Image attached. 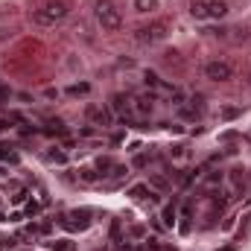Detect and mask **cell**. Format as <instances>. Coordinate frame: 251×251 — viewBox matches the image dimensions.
<instances>
[{"mask_svg": "<svg viewBox=\"0 0 251 251\" xmlns=\"http://www.w3.org/2000/svg\"><path fill=\"white\" fill-rule=\"evenodd\" d=\"M9 100V88L6 85H0V102H6Z\"/></svg>", "mask_w": 251, "mask_h": 251, "instance_id": "e0dca14e", "label": "cell"}, {"mask_svg": "<svg viewBox=\"0 0 251 251\" xmlns=\"http://www.w3.org/2000/svg\"><path fill=\"white\" fill-rule=\"evenodd\" d=\"M146 193H149V190L143 187V184H137V187H131V196H134V199H143Z\"/></svg>", "mask_w": 251, "mask_h": 251, "instance_id": "9a60e30c", "label": "cell"}, {"mask_svg": "<svg viewBox=\"0 0 251 251\" xmlns=\"http://www.w3.org/2000/svg\"><path fill=\"white\" fill-rule=\"evenodd\" d=\"M88 117L97 126H108L111 123V111L108 108H97V105H88Z\"/></svg>", "mask_w": 251, "mask_h": 251, "instance_id": "52a82bcc", "label": "cell"}, {"mask_svg": "<svg viewBox=\"0 0 251 251\" xmlns=\"http://www.w3.org/2000/svg\"><path fill=\"white\" fill-rule=\"evenodd\" d=\"M134 111L137 114H152V97H137L134 100Z\"/></svg>", "mask_w": 251, "mask_h": 251, "instance_id": "9c48e42d", "label": "cell"}, {"mask_svg": "<svg viewBox=\"0 0 251 251\" xmlns=\"http://www.w3.org/2000/svg\"><path fill=\"white\" fill-rule=\"evenodd\" d=\"M152 184H155V187H167V178H164V176H155Z\"/></svg>", "mask_w": 251, "mask_h": 251, "instance_id": "2e32d148", "label": "cell"}, {"mask_svg": "<svg viewBox=\"0 0 251 251\" xmlns=\"http://www.w3.org/2000/svg\"><path fill=\"white\" fill-rule=\"evenodd\" d=\"M158 9V0H134V12L146 15V12H155Z\"/></svg>", "mask_w": 251, "mask_h": 251, "instance_id": "30bf717a", "label": "cell"}, {"mask_svg": "<svg viewBox=\"0 0 251 251\" xmlns=\"http://www.w3.org/2000/svg\"><path fill=\"white\" fill-rule=\"evenodd\" d=\"M222 117H237V108H222Z\"/></svg>", "mask_w": 251, "mask_h": 251, "instance_id": "ac0fdd59", "label": "cell"}, {"mask_svg": "<svg viewBox=\"0 0 251 251\" xmlns=\"http://www.w3.org/2000/svg\"><path fill=\"white\" fill-rule=\"evenodd\" d=\"M204 79L210 82H231L234 79V64L225 59H210L204 62Z\"/></svg>", "mask_w": 251, "mask_h": 251, "instance_id": "5b68a950", "label": "cell"}, {"mask_svg": "<svg viewBox=\"0 0 251 251\" xmlns=\"http://www.w3.org/2000/svg\"><path fill=\"white\" fill-rule=\"evenodd\" d=\"M111 108H114L117 114H123V117H131V114H134L131 100H128V97H123V94H114V97H111Z\"/></svg>", "mask_w": 251, "mask_h": 251, "instance_id": "8992f818", "label": "cell"}, {"mask_svg": "<svg viewBox=\"0 0 251 251\" xmlns=\"http://www.w3.org/2000/svg\"><path fill=\"white\" fill-rule=\"evenodd\" d=\"M67 15H70V3L67 0H47L38 9H32V24H38V26H56V24H62Z\"/></svg>", "mask_w": 251, "mask_h": 251, "instance_id": "6da1fadb", "label": "cell"}, {"mask_svg": "<svg viewBox=\"0 0 251 251\" xmlns=\"http://www.w3.org/2000/svg\"><path fill=\"white\" fill-rule=\"evenodd\" d=\"M50 161H59V164H62L64 155H62V152H50Z\"/></svg>", "mask_w": 251, "mask_h": 251, "instance_id": "d6986e66", "label": "cell"}, {"mask_svg": "<svg viewBox=\"0 0 251 251\" xmlns=\"http://www.w3.org/2000/svg\"><path fill=\"white\" fill-rule=\"evenodd\" d=\"M170 35V24L167 21H155V24H146V26H137L134 32V41L140 44H158Z\"/></svg>", "mask_w": 251, "mask_h": 251, "instance_id": "277c9868", "label": "cell"}, {"mask_svg": "<svg viewBox=\"0 0 251 251\" xmlns=\"http://www.w3.org/2000/svg\"><path fill=\"white\" fill-rule=\"evenodd\" d=\"M94 18L102 26V32H117L123 26V15L114 0H94Z\"/></svg>", "mask_w": 251, "mask_h": 251, "instance_id": "7a4b0ae2", "label": "cell"}, {"mask_svg": "<svg viewBox=\"0 0 251 251\" xmlns=\"http://www.w3.org/2000/svg\"><path fill=\"white\" fill-rule=\"evenodd\" d=\"M170 158L176 161V164H187L190 161V149L184 143H176V146H170Z\"/></svg>", "mask_w": 251, "mask_h": 251, "instance_id": "ba28073f", "label": "cell"}, {"mask_svg": "<svg viewBox=\"0 0 251 251\" xmlns=\"http://www.w3.org/2000/svg\"><path fill=\"white\" fill-rule=\"evenodd\" d=\"M88 91H91V85H85V82H82V85H73L67 94H73V97H76V94H88Z\"/></svg>", "mask_w": 251, "mask_h": 251, "instance_id": "4fadbf2b", "label": "cell"}, {"mask_svg": "<svg viewBox=\"0 0 251 251\" xmlns=\"http://www.w3.org/2000/svg\"><path fill=\"white\" fill-rule=\"evenodd\" d=\"M53 249H56V251H73V243L62 240V243H53Z\"/></svg>", "mask_w": 251, "mask_h": 251, "instance_id": "5bb4252c", "label": "cell"}, {"mask_svg": "<svg viewBox=\"0 0 251 251\" xmlns=\"http://www.w3.org/2000/svg\"><path fill=\"white\" fill-rule=\"evenodd\" d=\"M79 178H82V181H85V184H94V181H97V173H94V170H88V167H85V170H79Z\"/></svg>", "mask_w": 251, "mask_h": 251, "instance_id": "7c38bea8", "label": "cell"}, {"mask_svg": "<svg viewBox=\"0 0 251 251\" xmlns=\"http://www.w3.org/2000/svg\"><path fill=\"white\" fill-rule=\"evenodd\" d=\"M164 225H167V228H173V225H176V207H173V204H167V207H164Z\"/></svg>", "mask_w": 251, "mask_h": 251, "instance_id": "8fae6325", "label": "cell"}, {"mask_svg": "<svg viewBox=\"0 0 251 251\" xmlns=\"http://www.w3.org/2000/svg\"><path fill=\"white\" fill-rule=\"evenodd\" d=\"M190 15L196 21H219V18L228 15V3L225 0H193Z\"/></svg>", "mask_w": 251, "mask_h": 251, "instance_id": "3957f363", "label": "cell"}]
</instances>
